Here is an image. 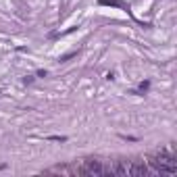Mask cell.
Listing matches in <instances>:
<instances>
[{
  "label": "cell",
  "instance_id": "6da1fadb",
  "mask_svg": "<svg viewBox=\"0 0 177 177\" xmlns=\"http://www.w3.org/2000/svg\"><path fill=\"white\" fill-rule=\"evenodd\" d=\"M150 165H152L154 173H163V175H175L177 173V161L167 152H161L150 158Z\"/></svg>",
  "mask_w": 177,
  "mask_h": 177
},
{
  "label": "cell",
  "instance_id": "7a4b0ae2",
  "mask_svg": "<svg viewBox=\"0 0 177 177\" xmlns=\"http://www.w3.org/2000/svg\"><path fill=\"white\" fill-rule=\"evenodd\" d=\"M77 175H106V165L100 161H85L81 167H75Z\"/></svg>",
  "mask_w": 177,
  "mask_h": 177
},
{
  "label": "cell",
  "instance_id": "3957f363",
  "mask_svg": "<svg viewBox=\"0 0 177 177\" xmlns=\"http://www.w3.org/2000/svg\"><path fill=\"white\" fill-rule=\"evenodd\" d=\"M102 4H106V6H121L117 0H102Z\"/></svg>",
  "mask_w": 177,
  "mask_h": 177
}]
</instances>
